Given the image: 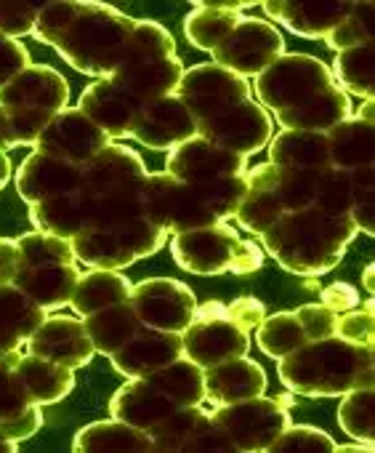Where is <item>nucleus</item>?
I'll return each instance as SVG.
<instances>
[{
  "label": "nucleus",
  "instance_id": "obj_1",
  "mask_svg": "<svg viewBox=\"0 0 375 453\" xmlns=\"http://www.w3.org/2000/svg\"><path fill=\"white\" fill-rule=\"evenodd\" d=\"M357 291H354L352 285H346V283H335V285H330L328 291H325V304L330 307V310H346V307H352V304H357Z\"/></svg>",
  "mask_w": 375,
  "mask_h": 453
}]
</instances>
